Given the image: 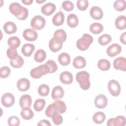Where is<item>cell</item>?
Listing matches in <instances>:
<instances>
[{"label": "cell", "instance_id": "cell-6", "mask_svg": "<svg viewBox=\"0 0 126 126\" xmlns=\"http://www.w3.org/2000/svg\"><path fill=\"white\" fill-rule=\"evenodd\" d=\"M108 89L110 94L114 96H118L121 93L120 85L115 80H111L108 82Z\"/></svg>", "mask_w": 126, "mask_h": 126}, {"label": "cell", "instance_id": "cell-9", "mask_svg": "<svg viewBox=\"0 0 126 126\" xmlns=\"http://www.w3.org/2000/svg\"><path fill=\"white\" fill-rule=\"evenodd\" d=\"M23 36L27 41H33L37 38L38 34L33 29H27L23 32Z\"/></svg>", "mask_w": 126, "mask_h": 126}, {"label": "cell", "instance_id": "cell-11", "mask_svg": "<svg viewBox=\"0 0 126 126\" xmlns=\"http://www.w3.org/2000/svg\"><path fill=\"white\" fill-rule=\"evenodd\" d=\"M108 103V100L106 96L103 94H100L95 97L94 99V104L95 106L100 109L105 108Z\"/></svg>", "mask_w": 126, "mask_h": 126}, {"label": "cell", "instance_id": "cell-22", "mask_svg": "<svg viewBox=\"0 0 126 126\" xmlns=\"http://www.w3.org/2000/svg\"><path fill=\"white\" fill-rule=\"evenodd\" d=\"M3 29L5 32L8 34L14 33L17 31L16 25L14 23L11 21L6 22L3 25Z\"/></svg>", "mask_w": 126, "mask_h": 126}, {"label": "cell", "instance_id": "cell-42", "mask_svg": "<svg viewBox=\"0 0 126 126\" xmlns=\"http://www.w3.org/2000/svg\"><path fill=\"white\" fill-rule=\"evenodd\" d=\"M49 67L50 71L49 73H53L56 72L58 69V65L53 60H49L45 63Z\"/></svg>", "mask_w": 126, "mask_h": 126}, {"label": "cell", "instance_id": "cell-21", "mask_svg": "<svg viewBox=\"0 0 126 126\" xmlns=\"http://www.w3.org/2000/svg\"><path fill=\"white\" fill-rule=\"evenodd\" d=\"M64 21V15L62 11H60L57 13L53 17L52 23L56 26H59L63 25Z\"/></svg>", "mask_w": 126, "mask_h": 126}, {"label": "cell", "instance_id": "cell-48", "mask_svg": "<svg viewBox=\"0 0 126 126\" xmlns=\"http://www.w3.org/2000/svg\"><path fill=\"white\" fill-rule=\"evenodd\" d=\"M38 126H51V125L50 122L47 120H42L39 121L37 124Z\"/></svg>", "mask_w": 126, "mask_h": 126}, {"label": "cell", "instance_id": "cell-1", "mask_svg": "<svg viewBox=\"0 0 126 126\" xmlns=\"http://www.w3.org/2000/svg\"><path fill=\"white\" fill-rule=\"evenodd\" d=\"M9 9L11 13L13 14L20 20H24L28 16V10L18 2H12L9 6Z\"/></svg>", "mask_w": 126, "mask_h": 126}, {"label": "cell", "instance_id": "cell-23", "mask_svg": "<svg viewBox=\"0 0 126 126\" xmlns=\"http://www.w3.org/2000/svg\"><path fill=\"white\" fill-rule=\"evenodd\" d=\"M34 49L35 47L33 44L26 43L22 46L21 51L25 57H30L32 54Z\"/></svg>", "mask_w": 126, "mask_h": 126}, {"label": "cell", "instance_id": "cell-45", "mask_svg": "<svg viewBox=\"0 0 126 126\" xmlns=\"http://www.w3.org/2000/svg\"><path fill=\"white\" fill-rule=\"evenodd\" d=\"M62 7L67 11H72L74 8L73 3L69 0H65L63 2L62 4Z\"/></svg>", "mask_w": 126, "mask_h": 126}, {"label": "cell", "instance_id": "cell-10", "mask_svg": "<svg viewBox=\"0 0 126 126\" xmlns=\"http://www.w3.org/2000/svg\"><path fill=\"white\" fill-rule=\"evenodd\" d=\"M113 65L116 69L125 71L126 70V58L123 57L117 58L113 62Z\"/></svg>", "mask_w": 126, "mask_h": 126}, {"label": "cell", "instance_id": "cell-38", "mask_svg": "<svg viewBox=\"0 0 126 126\" xmlns=\"http://www.w3.org/2000/svg\"><path fill=\"white\" fill-rule=\"evenodd\" d=\"M111 36L108 34H104L101 35L98 39V43L101 45H106L111 41Z\"/></svg>", "mask_w": 126, "mask_h": 126}, {"label": "cell", "instance_id": "cell-50", "mask_svg": "<svg viewBox=\"0 0 126 126\" xmlns=\"http://www.w3.org/2000/svg\"><path fill=\"white\" fill-rule=\"evenodd\" d=\"M22 2L26 5H30L32 3L33 0H22Z\"/></svg>", "mask_w": 126, "mask_h": 126}, {"label": "cell", "instance_id": "cell-30", "mask_svg": "<svg viewBox=\"0 0 126 126\" xmlns=\"http://www.w3.org/2000/svg\"><path fill=\"white\" fill-rule=\"evenodd\" d=\"M53 37L63 42L66 39L67 35L65 31L63 29L56 30L54 33Z\"/></svg>", "mask_w": 126, "mask_h": 126}, {"label": "cell", "instance_id": "cell-32", "mask_svg": "<svg viewBox=\"0 0 126 126\" xmlns=\"http://www.w3.org/2000/svg\"><path fill=\"white\" fill-rule=\"evenodd\" d=\"M105 115L102 112H97L94 113L93 117V120L95 124H99L102 123L105 120Z\"/></svg>", "mask_w": 126, "mask_h": 126}, {"label": "cell", "instance_id": "cell-4", "mask_svg": "<svg viewBox=\"0 0 126 126\" xmlns=\"http://www.w3.org/2000/svg\"><path fill=\"white\" fill-rule=\"evenodd\" d=\"M49 67L46 64H41L32 69L30 72V75L32 78L38 79L41 77L43 75L49 73Z\"/></svg>", "mask_w": 126, "mask_h": 126}, {"label": "cell", "instance_id": "cell-16", "mask_svg": "<svg viewBox=\"0 0 126 126\" xmlns=\"http://www.w3.org/2000/svg\"><path fill=\"white\" fill-rule=\"evenodd\" d=\"M73 75L71 73L68 71H63L62 72L60 76L61 82L66 85L70 84L73 82Z\"/></svg>", "mask_w": 126, "mask_h": 126}, {"label": "cell", "instance_id": "cell-40", "mask_svg": "<svg viewBox=\"0 0 126 126\" xmlns=\"http://www.w3.org/2000/svg\"><path fill=\"white\" fill-rule=\"evenodd\" d=\"M51 118L53 123L56 125H60L63 123V117L58 112H55L52 116Z\"/></svg>", "mask_w": 126, "mask_h": 126}, {"label": "cell", "instance_id": "cell-46", "mask_svg": "<svg viewBox=\"0 0 126 126\" xmlns=\"http://www.w3.org/2000/svg\"><path fill=\"white\" fill-rule=\"evenodd\" d=\"M6 55L8 58L11 60H13L15 59L18 56V52L16 49H12L11 48H9L6 51Z\"/></svg>", "mask_w": 126, "mask_h": 126}, {"label": "cell", "instance_id": "cell-12", "mask_svg": "<svg viewBox=\"0 0 126 126\" xmlns=\"http://www.w3.org/2000/svg\"><path fill=\"white\" fill-rule=\"evenodd\" d=\"M122 51L121 46L117 43H114L109 46L106 50L107 55L111 57L119 54Z\"/></svg>", "mask_w": 126, "mask_h": 126}, {"label": "cell", "instance_id": "cell-5", "mask_svg": "<svg viewBox=\"0 0 126 126\" xmlns=\"http://www.w3.org/2000/svg\"><path fill=\"white\" fill-rule=\"evenodd\" d=\"M46 21L44 18L40 15L34 16L31 21V27L36 30H40L45 27Z\"/></svg>", "mask_w": 126, "mask_h": 126}, {"label": "cell", "instance_id": "cell-24", "mask_svg": "<svg viewBox=\"0 0 126 126\" xmlns=\"http://www.w3.org/2000/svg\"><path fill=\"white\" fill-rule=\"evenodd\" d=\"M86 61L82 56H77L73 61V65L76 68H82L86 66Z\"/></svg>", "mask_w": 126, "mask_h": 126}, {"label": "cell", "instance_id": "cell-35", "mask_svg": "<svg viewBox=\"0 0 126 126\" xmlns=\"http://www.w3.org/2000/svg\"><path fill=\"white\" fill-rule=\"evenodd\" d=\"M110 63L109 61L106 59H101L99 60L97 63L98 68L102 71H106L110 68Z\"/></svg>", "mask_w": 126, "mask_h": 126}, {"label": "cell", "instance_id": "cell-2", "mask_svg": "<svg viewBox=\"0 0 126 126\" xmlns=\"http://www.w3.org/2000/svg\"><path fill=\"white\" fill-rule=\"evenodd\" d=\"M90 74L85 71L78 72L76 75V81L79 83L80 88L84 90H88L91 85L90 82Z\"/></svg>", "mask_w": 126, "mask_h": 126}, {"label": "cell", "instance_id": "cell-44", "mask_svg": "<svg viewBox=\"0 0 126 126\" xmlns=\"http://www.w3.org/2000/svg\"><path fill=\"white\" fill-rule=\"evenodd\" d=\"M7 123L10 126H18L20 125V120L17 117L13 116L9 118Z\"/></svg>", "mask_w": 126, "mask_h": 126}, {"label": "cell", "instance_id": "cell-25", "mask_svg": "<svg viewBox=\"0 0 126 126\" xmlns=\"http://www.w3.org/2000/svg\"><path fill=\"white\" fill-rule=\"evenodd\" d=\"M58 60L61 65L63 66H66L70 63V57L68 54L63 52L59 55L58 57Z\"/></svg>", "mask_w": 126, "mask_h": 126}, {"label": "cell", "instance_id": "cell-20", "mask_svg": "<svg viewBox=\"0 0 126 126\" xmlns=\"http://www.w3.org/2000/svg\"><path fill=\"white\" fill-rule=\"evenodd\" d=\"M56 112L59 113H63L66 111V106L64 102L60 100H57L52 103Z\"/></svg>", "mask_w": 126, "mask_h": 126}, {"label": "cell", "instance_id": "cell-39", "mask_svg": "<svg viewBox=\"0 0 126 126\" xmlns=\"http://www.w3.org/2000/svg\"><path fill=\"white\" fill-rule=\"evenodd\" d=\"M38 93L42 96H46L49 94L50 89L48 85L46 84H41L38 88Z\"/></svg>", "mask_w": 126, "mask_h": 126}, {"label": "cell", "instance_id": "cell-13", "mask_svg": "<svg viewBox=\"0 0 126 126\" xmlns=\"http://www.w3.org/2000/svg\"><path fill=\"white\" fill-rule=\"evenodd\" d=\"M63 42L53 37L49 42V48L53 52H57L62 48Z\"/></svg>", "mask_w": 126, "mask_h": 126}, {"label": "cell", "instance_id": "cell-18", "mask_svg": "<svg viewBox=\"0 0 126 126\" xmlns=\"http://www.w3.org/2000/svg\"><path fill=\"white\" fill-rule=\"evenodd\" d=\"M64 95V91L63 88L60 86L55 87L52 91L51 96L53 99H61Z\"/></svg>", "mask_w": 126, "mask_h": 126}, {"label": "cell", "instance_id": "cell-37", "mask_svg": "<svg viewBox=\"0 0 126 126\" xmlns=\"http://www.w3.org/2000/svg\"><path fill=\"white\" fill-rule=\"evenodd\" d=\"M114 8L118 11H122L125 10L126 2L124 0H117L113 4Z\"/></svg>", "mask_w": 126, "mask_h": 126}, {"label": "cell", "instance_id": "cell-41", "mask_svg": "<svg viewBox=\"0 0 126 126\" xmlns=\"http://www.w3.org/2000/svg\"><path fill=\"white\" fill-rule=\"evenodd\" d=\"M89 6V2L87 0H78L77 1V8L81 11L87 9Z\"/></svg>", "mask_w": 126, "mask_h": 126}, {"label": "cell", "instance_id": "cell-51", "mask_svg": "<svg viewBox=\"0 0 126 126\" xmlns=\"http://www.w3.org/2000/svg\"><path fill=\"white\" fill-rule=\"evenodd\" d=\"M46 0H36V1L37 2V3H41L42 2H45Z\"/></svg>", "mask_w": 126, "mask_h": 126}, {"label": "cell", "instance_id": "cell-15", "mask_svg": "<svg viewBox=\"0 0 126 126\" xmlns=\"http://www.w3.org/2000/svg\"><path fill=\"white\" fill-rule=\"evenodd\" d=\"M91 16L94 20H100L103 15V13L102 9L98 6H93L90 11Z\"/></svg>", "mask_w": 126, "mask_h": 126}, {"label": "cell", "instance_id": "cell-27", "mask_svg": "<svg viewBox=\"0 0 126 126\" xmlns=\"http://www.w3.org/2000/svg\"><path fill=\"white\" fill-rule=\"evenodd\" d=\"M67 23L68 26L73 28L77 27L79 23V20L76 15L75 14H70L67 18Z\"/></svg>", "mask_w": 126, "mask_h": 126}, {"label": "cell", "instance_id": "cell-47", "mask_svg": "<svg viewBox=\"0 0 126 126\" xmlns=\"http://www.w3.org/2000/svg\"><path fill=\"white\" fill-rule=\"evenodd\" d=\"M56 112L54 108V107H53V104H49L47 108L46 109V110H45V115L48 117H50V118H51L52 116L53 115V114Z\"/></svg>", "mask_w": 126, "mask_h": 126}, {"label": "cell", "instance_id": "cell-14", "mask_svg": "<svg viewBox=\"0 0 126 126\" xmlns=\"http://www.w3.org/2000/svg\"><path fill=\"white\" fill-rule=\"evenodd\" d=\"M56 9V6L55 4L51 2H48L41 7V11L43 14L46 16H49L52 14Z\"/></svg>", "mask_w": 126, "mask_h": 126}, {"label": "cell", "instance_id": "cell-28", "mask_svg": "<svg viewBox=\"0 0 126 126\" xmlns=\"http://www.w3.org/2000/svg\"><path fill=\"white\" fill-rule=\"evenodd\" d=\"M21 116L24 119L29 120L33 118L34 113L30 107H25L22 108L21 111Z\"/></svg>", "mask_w": 126, "mask_h": 126}, {"label": "cell", "instance_id": "cell-33", "mask_svg": "<svg viewBox=\"0 0 126 126\" xmlns=\"http://www.w3.org/2000/svg\"><path fill=\"white\" fill-rule=\"evenodd\" d=\"M24 59L23 58L18 55L15 59L13 60H11L10 61V65L14 68H20L24 64Z\"/></svg>", "mask_w": 126, "mask_h": 126}, {"label": "cell", "instance_id": "cell-31", "mask_svg": "<svg viewBox=\"0 0 126 126\" xmlns=\"http://www.w3.org/2000/svg\"><path fill=\"white\" fill-rule=\"evenodd\" d=\"M46 57V52L43 49L37 50L34 55V60L38 63H41L43 62L45 60Z\"/></svg>", "mask_w": 126, "mask_h": 126}, {"label": "cell", "instance_id": "cell-17", "mask_svg": "<svg viewBox=\"0 0 126 126\" xmlns=\"http://www.w3.org/2000/svg\"><path fill=\"white\" fill-rule=\"evenodd\" d=\"M17 87L19 91L25 92L30 88V82L28 79L25 78L20 79L17 82Z\"/></svg>", "mask_w": 126, "mask_h": 126}, {"label": "cell", "instance_id": "cell-43", "mask_svg": "<svg viewBox=\"0 0 126 126\" xmlns=\"http://www.w3.org/2000/svg\"><path fill=\"white\" fill-rule=\"evenodd\" d=\"M10 73V69L6 66H2L0 69V77L1 78H7Z\"/></svg>", "mask_w": 126, "mask_h": 126}, {"label": "cell", "instance_id": "cell-3", "mask_svg": "<svg viewBox=\"0 0 126 126\" xmlns=\"http://www.w3.org/2000/svg\"><path fill=\"white\" fill-rule=\"evenodd\" d=\"M93 42V37L88 33H84L82 37L76 42V47L81 51L88 49L90 45Z\"/></svg>", "mask_w": 126, "mask_h": 126}, {"label": "cell", "instance_id": "cell-19", "mask_svg": "<svg viewBox=\"0 0 126 126\" xmlns=\"http://www.w3.org/2000/svg\"><path fill=\"white\" fill-rule=\"evenodd\" d=\"M20 105L21 108L30 107L32 103V99L29 94H24L20 98Z\"/></svg>", "mask_w": 126, "mask_h": 126}, {"label": "cell", "instance_id": "cell-7", "mask_svg": "<svg viewBox=\"0 0 126 126\" xmlns=\"http://www.w3.org/2000/svg\"><path fill=\"white\" fill-rule=\"evenodd\" d=\"M1 102L2 105L4 107H10L14 104L15 102V97L14 95L10 93H5L1 96Z\"/></svg>", "mask_w": 126, "mask_h": 126}, {"label": "cell", "instance_id": "cell-8", "mask_svg": "<svg viewBox=\"0 0 126 126\" xmlns=\"http://www.w3.org/2000/svg\"><path fill=\"white\" fill-rule=\"evenodd\" d=\"M125 125L126 118L123 116H118L115 119H110L107 122L108 126H124Z\"/></svg>", "mask_w": 126, "mask_h": 126}, {"label": "cell", "instance_id": "cell-34", "mask_svg": "<svg viewBox=\"0 0 126 126\" xmlns=\"http://www.w3.org/2000/svg\"><path fill=\"white\" fill-rule=\"evenodd\" d=\"M103 30V26L98 23H93L90 27V31L94 34H97L101 33Z\"/></svg>", "mask_w": 126, "mask_h": 126}, {"label": "cell", "instance_id": "cell-49", "mask_svg": "<svg viewBox=\"0 0 126 126\" xmlns=\"http://www.w3.org/2000/svg\"><path fill=\"white\" fill-rule=\"evenodd\" d=\"M126 32H124L122 33L120 36V41L121 42L123 43L124 44H126Z\"/></svg>", "mask_w": 126, "mask_h": 126}, {"label": "cell", "instance_id": "cell-29", "mask_svg": "<svg viewBox=\"0 0 126 126\" xmlns=\"http://www.w3.org/2000/svg\"><path fill=\"white\" fill-rule=\"evenodd\" d=\"M7 43L10 48L16 49L19 47L20 45V39L17 36H12L8 38Z\"/></svg>", "mask_w": 126, "mask_h": 126}, {"label": "cell", "instance_id": "cell-36", "mask_svg": "<svg viewBox=\"0 0 126 126\" xmlns=\"http://www.w3.org/2000/svg\"><path fill=\"white\" fill-rule=\"evenodd\" d=\"M45 104L46 102L44 99L38 98L35 101L33 105V108L37 112L41 111L44 108Z\"/></svg>", "mask_w": 126, "mask_h": 126}, {"label": "cell", "instance_id": "cell-26", "mask_svg": "<svg viewBox=\"0 0 126 126\" xmlns=\"http://www.w3.org/2000/svg\"><path fill=\"white\" fill-rule=\"evenodd\" d=\"M116 27L120 30H123L126 28V18L125 16L121 15L118 17L115 22Z\"/></svg>", "mask_w": 126, "mask_h": 126}]
</instances>
